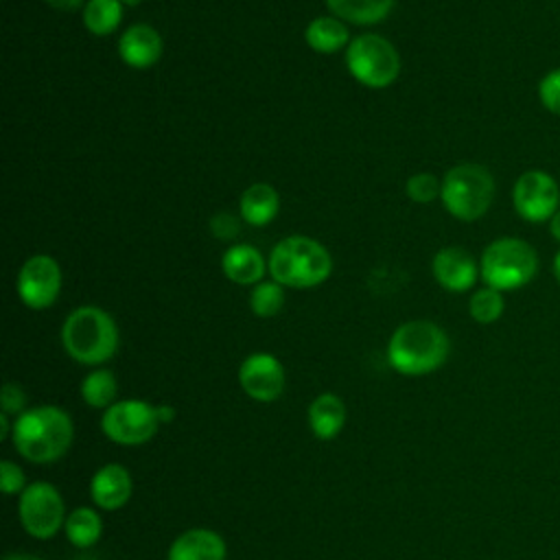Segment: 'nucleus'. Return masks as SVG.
<instances>
[{
    "label": "nucleus",
    "mask_w": 560,
    "mask_h": 560,
    "mask_svg": "<svg viewBox=\"0 0 560 560\" xmlns=\"http://www.w3.org/2000/svg\"><path fill=\"white\" fill-rule=\"evenodd\" d=\"M72 440V418L57 405H37L13 418L11 442L26 462L55 464L70 451Z\"/></svg>",
    "instance_id": "nucleus-1"
},
{
    "label": "nucleus",
    "mask_w": 560,
    "mask_h": 560,
    "mask_svg": "<svg viewBox=\"0 0 560 560\" xmlns=\"http://www.w3.org/2000/svg\"><path fill=\"white\" fill-rule=\"evenodd\" d=\"M451 354V339L431 319L400 324L387 341V363L402 376H424L440 370Z\"/></svg>",
    "instance_id": "nucleus-2"
},
{
    "label": "nucleus",
    "mask_w": 560,
    "mask_h": 560,
    "mask_svg": "<svg viewBox=\"0 0 560 560\" xmlns=\"http://www.w3.org/2000/svg\"><path fill=\"white\" fill-rule=\"evenodd\" d=\"M120 343L114 317L92 304L77 306L61 324V346L66 354L81 365L107 363Z\"/></svg>",
    "instance_id": "nucleus-3"
},
{
    "label": "nucleus",
    "mask_w": 560,
    "mask_h": 560,
    "mask_svg": "<svg viewBox=\"0 0 560 560\" xmlns=\"http://www.w3.org/2000/svg\"><path fill=\"white\" fill-rule=\"evenodd\" d=\"M267 265L271 280L291 289L319 287L332 273L330 252L319 241L300 234L276 243Z\"/></svg>",
    "instance_id": "nucleus-4"
},
{
    "label": "nucleus",
    "mask_w": 560,
    "mask_h": 560,
    "mask_svg": "<svg viewBox=\"0 0 560 560\" xmlns=\"http://www.w3.org/2000/svg\"><path fill=\"white\" fill-rule=\"evenodd\" d=\"M494 199L492 173L475 162H462L446 171L442 177L440 201L446 212L464 223L481 219Z\"/></svg>",
    "instance_id": "nucleus-5"
},
{
    "label": "nucleus",
    "mask_w": 560,
    "mask_h": 560,
    "mask_svg": "<svg viewBox=\"0 0 560 560\" xmlns=\"http://www.w3.org/2000/svg\"><path fill=\"white\" fill-rule=\"evenodd\" d=\"M479 273L486 287H492L501 293L516 291L536 278L538 254L523 238L501 236L483 249Z\"/></svg>",
    "instance_id": "nucleus-6"
},
{
    "label": "nucleus",
    "mask_w": 560,
    "mask_h": 560,
    "mask_svg": "<svg viewBox=\"0 0 560 560\" xmlns=\"http://www.w3.org/2000/svg\"><path fill=\"white\" fill-rule=\"evenodd\" d=\"M400 55L389 39L378 33H363L350 39L346 48V68L352 79L365 88L383 90L400 74Z\"/></svg>",
    "instance_id": "nucleus-7"
},
{
    "label": "nucleus",
    "mask_w": 560,
    "mask_h": 560,
    "mask_svg": "<svg viewBox=\"0 0 560 560\" xmlns=\"http://www.w3.org/2000/svg\"><path fill=\"white\" fill-rule=\"evenodd\" d=\"M158 407L140 398H122L101 416L103 435L120 446L147 444L160 429Z\"/></svg>",
    "instance_id": "nucleus-8"
},
{
    "label": "nucleus",
    "mask_w": 560,
    "mask_h": 560,
    "mask_svg": "<svg viewBox=\"0 0 560 560\" xmlns=\"http://www.w3.org/2000/svg\"><path fill=\"white\" fill-rule=\"evenodd\" d=\"M66 503L57 486L48 481H33L18 497V518L22 529L37 538L48 540L66 525Z\"/></svg>",
    "instance_id": "nucleus-9"
},
{
    "label": "nucleus",
    "mask_w": 560,
    "mask_h": 560,
    "mask_svg": "<svg viewBox=\"0 0 560 560\" xmlns=\"http://www.w3.org/2000/svg\"><path fill=\"white\" fill-rule=\"evenodd\" d=\"M512 206L527 223H545L560 210V186L547 171H525L512 186Z\"/></svg>",
    "instance_id": "nucleus-10"
},
{
    "label": "nucleus",
    "mask_w": 560,
    "mask_h": 560,
    "mask_svg": "<svg viewBox=\"0 0 560 560\" xmlns=\"http://www.w3.org/2000/svg\"><path fill=\"white\" fill-rule=\"evenodd\" d=\"M15 287L24 306L33 311L52 306L61 291L59 262L48 254H33L24 260Z\"/></svg>",
    "instance_id": "nucleus-11"
},
{
    "label": "nucleus",
    "mask_w": 560,
    "mask_h": 560,
    "mask_svg": "<svg viewBox=\"0 0 560 560\" xmlns=\"http://www.w3.org/2000/svg\"><path fill=\"white\" fill-rule=\"evenodd\" d=\"M238 385L256 402H273L284 392V368L269 352H252L238 365Z\"/></svg>",
    "instance_id": "nucleus-12"
},
{
    "label": "nucleus",
    "mask_w": 560,
    "mask_h": 560,
    "mask_svg": "<svg viewBox=\"0 0 560 560\" xmlns=\"http://www.w3.org/2000/svg\"><path fill=\"white\" fill-rule=\"evenodd\" d=\"M431 271L435 282L451 293H464L472 289L477 278L481 276L472 254L457 245L438 249V254L431 260Z\"/></svg>",
    "instance_id": "nucleus-13"
},
{
    "label": "nucleus",
    "mask_w": 560,
    "mask_h": 560,
    "mask_svg": "<svg viewBox=\"0 0 560 560\" xmlns=\"http://www.w3.org/2000/svg\"><path fill=\"white\" fill-rule=\"evenodd\" d=\"M133 492V479L122 464H105L90 479L92 503L103 512L125 508Z\"/></svg>",
    "instance_id": "nucleus-14"
},
{
    "label": "nucleus",
    "mask_w": 560,
    "mask_h": 560,
    "mask_svg": "<svg viewBox=\"0 0 560 560\" xmlns=\"http://www.w3.org/2000/svg\"><path fill=\"white\" fill-rule=\"evenodd\" d=\"M162 35L144 22L131 24L122 31L118 39V57L122 59V63L136 70H147L155 66L162 57Z\"/></svg>",
    "instance_id": "nucleus-15"
},
{
    "label": "nucleus",
    "mask_w": 560,
    "mask_h": 560,
    "mask_svg": "<svg viewBox=\"0 0 560 560\" xmlns=\"http://www.w3.org/2000/svg\"><path fill=\"white\" fill-rule=\"evenodd\" d=\"M228 545L223 536L208 527L182 532L168 547L166 560H225Z\"/></svg>",
    "instance_id": "nucleus-16"
},
{
    "label": "nucleus",
    "mask_w": 560,
    "mask_h": 560,
    "mask_svg": "<svg viewBox=\"0 0 560 560\" xmlns=\"http://www.w3.org/2000/svg\"><path fill=\"white\" fill-rule=\"evenodd\" d=\"M221 271L234 284L254 287V284L262 282L265 273L269 271V265L262 258L258 247H254L249 243H236L223 252Z\"/></svg>",
    "instance_id": "nucleus-17"
},
{
    "label": "nucleus",
    "mask_w": 560,
    "mask_h": 560,
    "mask_svg": "<svg viewBox=\"0 0 560 560\" xmlns=\"http://www.w3.org/2000/svg\"><path fill=\"white\" fill-rule=\"evenodd\" d=\"M346 418H348L346 402L332 392H324V394L315 396L306 409V420H308L311 433L324 442H328L341 433Z\"/></svg>",
    "instance_id": "nucleus-18"
},
{
    "label": "nucleus",
    "mask_w": 560,
    "mask_h": 560,
    "mask_svg": "<svg viewBox=\"0 0 560 560\" xmlns=\"http://www.w3.org/2000/svg\"><path fill=\"white\" fill-rule=\"evenodd\" d=\"M278 210H280V195L271 184H265V182H256L249 188H245L238 201L241 219L254 228L269 225L278 217Z\"/></svg>",
    "instance_id": "nucleus-19"
},
{
    "label": "nucleus",
    "mask_w": 560,
    "mask_h": 560,
    "mask_svg": "<svg viewBox=\"0 0 560 560\" xmlns=\"http://www.w3.org/2000/svg\"><path fill=\"white\" fill-rule=\"evenodd\" d=\"M304 39H306L308 48H313L315 52L330 55V52H339V50L348 48L350 31L343 20H339L335 15H319L306 24Z\"/></svg>",
    "instance_id": "nucleus-20"
},
{
    "label": "nucleus",
    "mask_w": 560,
    "mask_h": 560,
    "mask_svg": "<svg viewBox=\"0 0 560 560\" xmlns=\"http://www.w3.org/2000/svg\"><path fill=\"white\" fill-rule=\"evenodd\" d=\"M63 532H66V538L70 540V545H74L79 549H90L103 536V516L96 508L77 505L74 510L68 512Z\"/></svg>",
    "instance_id": "nucleus-21"
},
{
    "label": "nucleus",
    "mask_w": 560,
    "mask_h": 560,
    "mask_svg": "<svg viewBox=\"0 0 560 560\" xmlns=\"http://www.w3.org/2000/svg\"><path fill=\"white\" fill-rule=\"evenodd\" d=\"M396 0H326L330 13L350 24H376L385 20Z\"/></svg>",
    "instance_id": "nucleus-22"
},
{
    "label": "nucleus",
    "mask_w": 560,
    "mask_h": 560,
    "mask_svg": "<svg viewBox=\"0 0 560 560\" xmlns=\"http://www.w3.org/2000/svg\"><path fill=\"white\" fill-rule=\"evenodd\" d=\"M79 394H81V400L88 407L105 411L107 407H112L118 400L116 398L118 396V381H116L112 370L96 368V370H92L83 376Z\"/></svg>",
    "instance_id": "nucleus-23"
},
{
    "label": "nucleus",
    "mask_w": 560,
    "mask_h": 560,
    "mask_svg": "<svg viewBox=\"0 0 560 560\" xmlns=\"http://www.w3.org/2000/svg\"><path fill=\"white\" fill-rule=\"evenodd\" d=\"M122 0H88L81 9L83 26L96 37L112 35L122 22Z\"/></svg>",
    "instance_id": "nucleus-24"
},
{
    "label": "nucleus",
    "mask_w": 560,
    "mask_h": 560,
    "mask_svg": "<svg viewBox=\"0 0 560 560\" xmlns=\"http://www.w3.org/2000/svg\"><path fill=\"white\" fill-rule=\"evenodd\" d=\"M284 306V287L276 280H262L254 284L249 293V308L256 317H273Z\"/></svg>",
    "instance_id": "nucleus-25"
},
{
    "label": "nucleus",
    "mask_w": 560,
    "mask_h": 560,
    "mask_svg": "<svg viewBox=\"0 0 560 560\" xmlns=\"http://www.w3.org/2000/svg\"><path fill=\"white\" fill-rule=\"evenodd\" d=\"M505 311L503 293L492 287L477 289L468 300V313L477 324H494Z\"/></svg>",
    "instance_id": "nucleus-26"
},
{
    "label": "nucleus",
    "mask_w": 560,
    "mask_h": 560,
    "mask_svg": "<svg viewBox=\"0 0 560 560\" xmlns=\"http://www.w3.org/2000/svg\"><path fill=\"white\" fill-rule=\"evenodd\" d=\"M405 192L416 203H431L442 192V179H438L433 173H416L407 179Z\"/></svg>",
    "instance_id": "nucleus-27"
},
{
    "label": "nucleus",
    "mask_w": 560,
    "mask_h": 560,
    "mask_svg": "<svg viewBox=\"0 0 560 560\" xmlns=\"http://www.w3.org/2000/svg\"><path fill=\"white\" fill-rule=\"evenodd\" d=\"M538 98L549 114L560 116V68L542 74V79L538 81Z\"/></svg>",
    "instance_id": "nucleus-28"
},
{
    "label": "nucleus",
    "mask_w": 560,
    "mask_h": 560,
    "mask_svg": "<svg viewBox=\"0 0 560 560\" xmlns=\"http://www.w3.org/2000/svg\"><path fill=\"white\" fill-rule=\"evenodd\" d=\"M26 479H24V470L11 462V459H2L0 462V490L7 497H20L26 488Z\"/></svg>",
    "instance_id": "nucleus-29"
},
{
    "label": "nucleus",
    "mask_w": 560,
    "mask_h": 560,
    "mask_svg": "<svg viewBox=\"0 0 560 560\" xmlns=\"http://www.w3.org/2000/svg\"><path fill=\"white\" fill-rule=\"evenodd\" d=\"M0 407L2 413L18 418L22 411H26V394L18 383H4L2 392H0Z\"/></svg>",
    "instance_id": "nucleus-30"
},
{
    "label": "nucleus",
    "mask_w": 560,
    "mask_h": 560,
    "mask_svg": "<svg viewBox=\"0 0 560 560\" xmlns=\"http://www.w3.org/2000/svg\"><path fill=\"white\" fill-rule=\"evenodd\" d=\"M241 230V223H238V217L230 214V212H217L212 219H210V232L221 238V241H232Z\"/></svg>",
    "instance_id": "nucleus-31"
},
{
    "label": "nucleus",
    "mask_w": 560,
    "mask_h": 560,
    "mask_svg": "<svg viewBox=\"0 0 560 560\" xmlns=\"http://www.w3.org/2000/svg\"><path fill=\"white\" fill-rule=\"evenodd\" d=\"M44 2L59 11H77V9H83L88 0H44Z\"/></svg>",
    "instance_id": "nucleus-32"
},
{
    "label": "nucleus",
    "mask_w": 560,
    "mask_h": 560,
    "mask_svg": "<svg viewBox=\"0 0 560 560\" xmlns=\"http://www.w3.org/2000/svg\"><path fill=\"white\" fill-rule=\"evenodd\" d=\"M11 433H13V420L11 416L0 411V440H9Z\"/></svg>",
    "instance_id": "nucleus-33"
},
{
    "label": "nucleus",
    "mask_w": 560,
    "mask_h": 560,
    "mask_svg": "<svg viewBox=\"0 0 560 560\" xmlns=\"http://www.w3.org/2000/svg\"><path fill=\"white\" fill-rule=\"evenodd\" d=\"M158 413H160V422L166 424L175 418V409L171 405H158Z\"/></svg>",
    "instance_id": "nucleus-34"
},
{
    "label": "nucleus",
    "mask_w": 560,
    "mask_h": 560,
    "mask_svg": "<svg viewBox=\"0 0 560 560\" xmlns=\"http://www.w3.org/2000/svg\"><path fill=\"white\" fill-rule=\"evenodd\" d=\"M549 232L560 243V210L549 219Z\"/></svg>",
    "instance_id": "nucleus-35"
},
{
    "label": "nucleus",
    "mask_w": 560,
    "mask_h": 560,
    "mask_svg": "<svg viewBox=\"0 0 560 560\" xmlns=\"http://www.w3.org/2000/svg\"><path fill=\"white\" fill-rule=\"evenodd\" d=\"M2 560H42V558L33 556V553H9Z\"/></svg>",
    "instance_id": "nucleus-36"
},
{
    "label": "nucleus",
    "mask_w": 560,
    "mask_h": 560,
    "mask_svg": "<svg viewBox=\"0 0 560 560\" xmlns=\"http://www.w3.org/2000/svg\"><path fill=\"white\" fill-rule=\"evenodd\" d=\"M551 269H553V278H556V280H558V284H560V249H558V252H556V256H553Z\"/></svg>",
    "instance_id": "nucleus-37"
},
{
    "label": "nucleus",
    "mask_w": 560,
    "mask_h": 560,
    "mask_svg": "<svg viewBox=\"0 0 560 560\" xmlns=\"http://www.w3.org/2000/svg\"><path fill=\"white\" fill-rule=\"evenodd\" d=\"M138 2H140V0H122V4H125V7H136Z\"/></svg>",
    "instance_id": "nucleus-38"
}]
</instances>
